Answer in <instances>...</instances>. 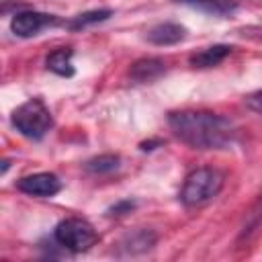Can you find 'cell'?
Returning <instances> with one entry per match:
<instances>
[{"instance_id": "6da1fadb", "label": "cell", "mask_w": 262, "mask_h": 262, "mask_svg": "<svg viewBox=\"0 0 262 262\" xmlns=\"http://www.w3.org/2000/svg\"><path fill=\"white\" fill-rule=\"evenodd\" d=\"M174 135L194 149H223L233 141V125L229 119L207 111H176L168 115Z\"/></svg>"}, {"instance_id": "7a4b0ae2", "label": "cell", "mask_w": 262, "mask_h": 262, "mask_svg": "<svg viewBox=\"0 0 262 262\" xmlns=\"http://www.w3.org/2000/svg\"><path fill=\"white\" fill-rule=\"evenodd\" d=\"M223 188V174L215 168H196L192 170L180 190V201L186 207H199L213 196L219 194Z\"/></svg>"}, {"instance_id": "3957f363", "label": "cell", "mask_w": 262, "mask_h": 262, "mask_svg": "<svg viewBox=\"0 0 262 262\" xmlns=\"http://www.w3.org/2000/svg\"><path fill=\"white\" fill-rule=\"evenodd\" d=\"M12 125L29 139H41L53 125L51 111L41 98H29L12 113Z\"/></svg>"}, {"instance_id": "277c9868", "label": "cell", "mask_w": 262, "mask_h": 262, "mask_svg": "<svg viewBox=\"0 0 262 262\" xmlns=\"http://www.w3.org/2000/svg\"><path fill=\"white\" fill-rule=\"evenodd\" d=\"M53 237L59 246L72 252H86L98 242L96 229L86 219H80V217L61 219L53 229Z\"/></svg>"}, {"instance_id": "5b68a950", "label": "cell", "mask_w": 262, "mask_h": 262, "mask_svg": "<svg viewBox=\"0 0 262 262\" xmlns=\"http://www.w3.org/2000/svg\"><path fill=\"white\" fill-rule=\"evenodd\" d=\"M57 25V18L53 14H45V12H35V10H23L16 12L10 20V29L16 37H35L39 35L45 27Z\"/></svg>"}, {"instance_id": "8992f818", "label": "cell", "mask_w": 262, "mask_h": 262, "mask_svg": "<svg viewBox=\"0 0 262 262\" xmlns=\"http://www.w3.org/2000/svg\"><path fill=\"white\" fill-rule=\"evenodd\" d=\"M16 188L31 196H53L61 190V180L51 172H37L23 176L16 182Z\"/></svg>"}, {"instance_id": "52a82bcc", "label": "cell", "mask_w": 262, "mask_h": 262, "mask_svg": "<svg viewBox=\"0 0 262 262\" xmlns=\"http://www.w3.org/2000/svg\"><path fill=\"white\" fill-rule=\"evenodd\" d=\"M186 37V29L178 23H160L147 31V41L154 45H174Z\"/></svg>"}, {"instance_id": "ba28073f", "label": "cell", "mask_w": 262, "mask_h": 262, "mask_svg": "<svg viewBox=\"0 0 262 262\" xmlns=\"http://www.w3.org/2000/svg\"><path fill=\"white\" fill-rule=\"evenodd\" d=\"M166 72V66L162 59L158 57H145V59H137L131 66V78L135 82H154L158 80L162 74Z\"/></svg>"}, {"instance_id": "9c48e42d", "label": "cell", "mask_w": 262, "mask_h": 262, "mask_svg": "<svg viewBox=\"0 0 262 262\" xmlns=\"http://www.w3.org/2000/svg\"><path fill=\"white\" fill-rule=\"evenodd\" d=\"M229 53H231L229 45H211V47H205V49L196 51L194 55H190V66H194V68H213L217 63H221Z\"/></svg>"}, {"instance_id": "30bf717a", "label": "cell", "mask_w": 262, "mask_h": 262, "mask_svg": "<svg viewBox=\"0 0 262 262\" xmlns=\"http://www.w3.org/2000/svg\"><path fill=\"white\" fill-rule=\"evenodd\" d=\"M72 55H74V51H72L70 47H59V49L51 51V53L47 55V59H45L47 70H51V72L57 74V76H66V78L74 76Z\"/></svg>"}, {"instance_id": "8fae6325", "label": "cell", "mask_w": 262, "mask_h": 262, "mask_svg": "<svg viewBox=\"0 0 262 262\" xmlns=\"http://www.w3.org/2000/svg\"><path fill=\"white\" fill-rule=\"evenodd\" d=\"M111 14H113V10H111V8L88 10V12H82V14L74 16V18L68 23V27H70V29H74V31H76V29H84V27H88V25H96V23L106 20Z\"/></svg>"}, {"instance_id": "7c38bea8", "label": "cell", "mask_w": 262, "mask_h": 262, "mask_svg": "<svg viewBox=\"0 0 262 262\" xmlns=\"http://www.w3.org/2000/svg\"><path fill=\"white\" fill-rule=\"evenodd\" d=\"M119 156H113V154H104V156H96L92 160H88L84 164L86 172L90 174H106V172H113L119 168Z\"/></svg>"}, {"instance_id": "4fadbf2b", "label": "cell", "mask_w": 262, "mask_h": 262, "mask_svg": "<svg viewBox=\"0 0 262 262\" xmlns=\"http://www.w3.org/2000/svg\"><path fill=\"white\" fill-rule=\"evenodd\" d=\"M154 242H156V235H154L151 231L139 229V231H135L133 235H129V237H127V244H125V246H129V250H131V252H141V250L151 248V246H154Z\"/></svg>"}, {"instance_id": "5bb4252c", "label": "cell", "mask_w": 262, "mask_h": 262, "mask_svg": "<svg viewBox=\"0 0 262 262\" xmlns=\"http://www.w3.org/2000/svg\"><path fill=\"white\" fill-rule=\"evenodd\" d=\"M246 104H248L250 111L262 115V90H256V92L248 94V96H246Z\"/></svg>"}, {"instance_id": "9a60e30c", "label": "cell", "mask_w": 262, "mask_h": 262, "mask_svg": "<svg viewBox=\"0 0 262 262\" xmlns=\"http://www.w3.org/2000/svg\"><path fill=\"white\" fill-rule=\"evenodd\" d=\"M133 207H135V203H131V201H121V203H117L115 207H111L108 213H111V215H123V213L131 211Z\"/></svg>"}, {"instance_id": "2e32d148", "label": "cell", "mask_w": 262, "mask_h": 262, "mask_svg": "<svg viewBox=\"0 0 262 262\" xmlns=\"http://www.w3.org/2000/svg\"><path fill=\"white\" fill-rule=\"evenodd\" d=\"M160 143H162L160 139H158V141H143V143H141V149L147 151V149H154V145H160Z\"/></svg>"}, {"instance_id": "e0dca14e", "label": "cell", "mask_w": 262, "mask_h": 262, "mask_svg": "<svg viewBox=\"0 0 262 262\" xmlns=\"http://www.w3.org/2000/svg\"><path fill=\"white\" fill-rule=\"evenodd\" d=\"M176 2H188V4H203V2H215V0H176Z\"/></svg>"}]
</instances>
